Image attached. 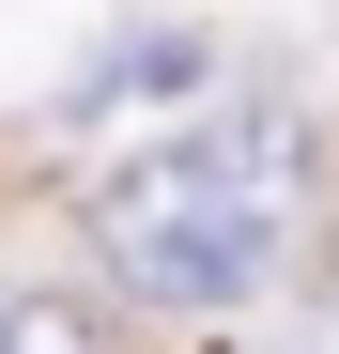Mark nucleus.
<instances>
[{"mask_svg":"<svg viewBox=\"0 0 339 354\" xmlns=\"http://www.w3.org/2000/svg\"><path fill=\"white\" fill-rule=\"evenodd\" d=\"M277 231H293V139L277 124H185V139H154L93 185V247L139 292H170V308L262 292Z\"/></svg>","mask_w":339,"mask_h":354,"instance_id":"f257e3e1","label":"nucleus"},{"mask_svg":"<svg viewBox=\"0 0 339 354\" xmlns=\"http://www.w3.org/2000/svg\"><path fill=\"white\" fill-rule=\"evenodd\" d=\"M0 354H108L77 292H31V277H0Z\"/></svg>","mask_w":339,"mask_h":354,"instance_id":"f03ea898","label":"nucleus"}]
</instances>
